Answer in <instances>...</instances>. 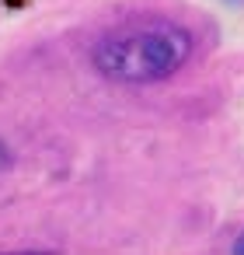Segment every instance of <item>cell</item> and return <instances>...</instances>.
I'll return each instance as SVG.
<instances>
[{
    "instance_id": "1",
    "label": "cell",
    "mask_w": 244,
    "mask_h": 255,
    "mask_svg": "<svg viewBox=\"0 0 244 255\" xmlns=\"http://www.w3.org/2000/svg\"><path fill=\"white\" fill-rule=\"evenodd\" d=\"M192 32L167 18H136L108 28L91 46V67L115 84H157L192 56Z\"/></svg>"
},
{
    "instance_id": "2",
    "label": "cell",
    "mask_w": 244,
    "mask_h": 255,
    "mask_svg": "<svg viewBox=\"0 0 244 255\" xmlns=\"http://www.w3.org/2000/svg\"><path fill=\"white\" fill-rule=\"evenodd\" d=\"M11 168V154H7V147L0 143V171H7Z\"/></svg>"
},
{
    "instance_id": "3",
    "label": "cell",
    "mask_w": 244,
    "mask_h": 255,
    "mask_svg": "<svg viewBox=\"0 0 244 255\" xmlns=\"http://www.w3.org/2000/svg\"><path fill=\"white\" fill-rule=\"evenodd\" d=\"M234 252H237V255H244V234H241V238L234 241Z\"/></svg>"
}]
</instances>
